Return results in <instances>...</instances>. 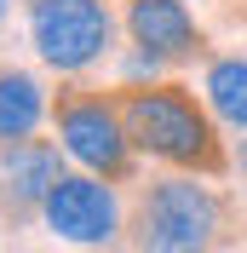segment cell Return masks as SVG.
<instances>
[{"instance_id": "obj_2", "label": "cell", "mask_w": 247, "mask_h": 253, "mask_svg": "<svg viewBox=\"0 0 247 253\" xmlns=\"http://www.w3.org/2000/svg\"><path fill=\"white\" fill-rule=\"evenodd\" d=\"M218 196L196 178H167L144 196L138 213V253H213L218 242Z\"/></svg>"}, {"instance_id": "obj_3", "label": "cell", "mask_w": 247, "mask_h": 253, "mask_svg": "<svg viewBox=\"0 0 247 253\" xmlns=\"http://www.w3.org/2000/svg\"><path fill=\"white\" fill-rule=\"evenodd\" d=\"M29 35L52 69H86L109 52V12L104 0H35Z\"/></svg>"}, {"instance_id": "obj_10", "label": "cell", "mask_w": 247, "mask_h": 253, "mask_svg": "<svg viewBox=\"0 0 247 253\" xmlns=\"http://www.w3.org/2000/svg\"><path fill=\"white\" fill-rule=\"evenodd\" d=\"M6 6H12V0H0V17H6Z\"/></svg>"}, {"instance_id": "obj_8", "label": "cell", "mask_w": 247, "mask_h": 253, "mask_svg": "<svg viewBox=\"0 0 247 253\" xmlns=\"http://www.w3.org/2000/svg\"><path fill=\"white\" fill-rule=\"evenodd\" d=\"M58 156H52V144H12L6 150V190H12L17 202H46V190L58 184Z\"/></svg>"}, {"instance_id": "obj_4", "label": "cell", "mask_w": 247, "mask_h": 253, "mask_svg": "<svg viewBox=\"0 0 247 253\" xmlns=\"http://www.w3.org/2000/svg\"><path fill=\"white\" fill-rule=\"evenodd\" d=\"M41 213L63 242H109L121 224V207H115L109 184H98V178H58L46 190Z\"/></svg>"}, {"instance_id": "obj_9", "label": "cell", "mask_w": 247, "mask_h": 253, "mask_svg": "<svg viewBox=\"0 0 247 253\" xmlns=\"http://www.w3.org/2000/svg\"><path fill=\"white\" fill-rule=\"evenodd\" d=\"M207 98L230 126H247V58H224L207 69Z\"/></svg>"}, {"instance_id": "obj_7", "label": "cell", "mask_w": 247, "mask_h": 253, "mask_svg": "<svg viewBox=\"0 0 247 253\" xmlns=\"http://www.w3.org/2000/svg\"><path fill=\"white\" fill-rule=\"evenodd\" d=\"M41 110H46V98H41L35 75L0 69V144H23L41 126Z\"/></svg>"}, {"instance_id": "obj_6", "label": "cell", "mask_w": 247, "mask_h": 253, "mask_svg": "<svg viewBox=\"0 0 247 253\" xmlns=\"http://www.w3.org/2000/svg\"><path fill=\"white\" fill-rule=\"evenodd\" d=\"M126 29L144 46V58H178L196 46V17L184 12V0H132Z\"/></svg>"}, {"instance_id": "obj_1", "label": "cell", "mask_w": 247, "mask_h": 253, "mask_svg": "<svg viewBox=\"0 0 247 253\" xmlns=\"http://www.w3.org/2000/svg\"><path fill=\"white\" fill-rule=\"evenodd\" d=\"M121 126L126 138L144 144L150 156H167L178 167H218V144L207 115L196 110V98L178 86H144V92L121 98Z\"/></svg>"}, {"instance_id": "obj_5", "label": "cell", "mask_w": 247, "mask_h": 253, "mask_svg": "<svg viewBox=\"0 0 247 253\" xmlns=\"http://www.w3.org/2000/svg\"><path fill=\"white\" fill-rule=\"evenodd\" d=\"M58 132H63V150H69L81 167L109 173V178L126 167V126H121V115L104 110L98 98L63 104V110H58Z\"/></svg>"}]
</instances>
